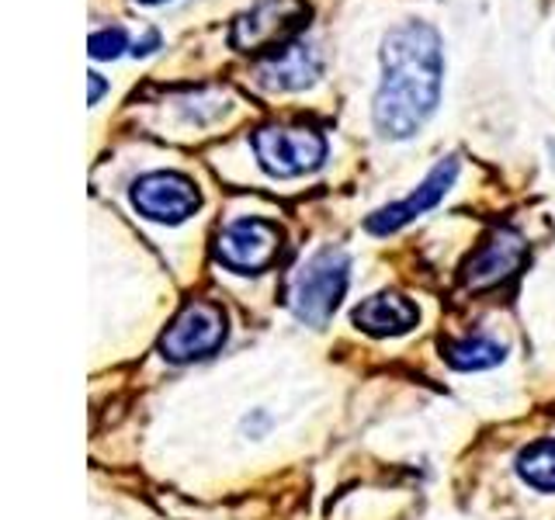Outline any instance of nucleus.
<instances>
[{
  "label": "nucleus",
  "instance_id": "1",
  "mask_svg": "<svg viewBox=\"0 0 555 520\" xmlns=\"http://www.w3.org/2000/svg\"><path fill=\"white\" fill-rule=\"evenodd\" d=\"M444 56L441 35L427 22L396 25L382 42V83L372 101V121L382 139H410L441 104Z\"/></svg>",
  "mask_w": 555,
  "mask_h": 520
},
{
  "label": "nucleus",
  "instance_id": "2",
  "mask_svg": "<svg viewBox=\"0 0 555 520\" xmlns=\"http://www.w3.org/2000/svg\"><path fill=\"white\" fill-rule=\"evenodd\" d=\"M312 8L306 0H257L250 11H243L230 28V46L236 52H254V56H268L292 42L309 25Z\"/></svg>",
  "mask_w": 555,
  "mask_h": 520
},
{
  "label": "nucleus",
  "instance_id": "3",
  "mask_svg": "<svg viewBox=\"0 0 555 520\" xmlns=\"http://www.w3.org/2000/svg\"><path fill=\"white\" fill-rule=\"evenodd\" d=\"M347 282H351V257L337 247H326L306 260L292 285V312L309 326H326L334 316Z\"/></svg>",
  "mask_w": 555,
  "mask_h": 520
},
{
  "label": "nucleus",
  "instance_id": "4",
  "mask_svg": "<svg viewBox=\"0 0 555 520\" xmlns=\"http://www.w3.org/2000/svg\"><path fill=\"white\" fill-rule=\"evenodd\" d=\"M250 146L260 170L278 181L302 178L326 160V139L309 126H260L250 135Z\"/></svg>",
  "mask_w": 555,
  "mask_h": 520
},
{
  "label": "nucleus",
  "instance_id": "5",
  "mask_svg": "<svg viewBox=\"0 0 555 520\" xmlns=\"http://www.w3.org/2000/svg\"><path fill=\"white\" fill-rule=\"evenodd\" d=\"M230 337V320L219 302L195 299L188 302L160 337V354L173 364H191L212 358Z\"/></svg>",
  "mask_w": 555,
  "mask_h": 520
},
{
  "label": "nucleus",
  "instance_id": "6",
  "mask_svg": "<svg viewBox=\"0 0 555 520\" xmlns=\"http://www.w3.org/2000/svg\"><path fill=\"white\" fill-rule=\"evenodd\" d=\"M285 247L282 225L260 216H243L222 225L216 243V260L233 274H264Z\"/></svg>",
  "mask_w": 555,
  "mask_h": 520
},
{
  "label": "nucleus",
  "instance_id": "7",
  "mask_svg": "<svg viewBox=\"0 0 555 520\" xmlns=\"http://www.w3.org/2000/svg\"><path fill=\"white\" fill-rule=\"evenodd\" d=\"M132 205H135V212L150 222L181 225L202 208V191L188 173L153 170L132 184Z\"/></svg>",
  "mask_w": 555,
  "mask_h": 520
},
{
  "label": "nucleus",
  "instance_id": "8",
  "mask_svg": "<svg viewBox=\"0 0 555 520\" xmlns=\"http://www.w3.org/2000/svg\"><path fill=\"white\" fill-rule=\"evenodd\" d=\"M455 178H459V160H455V156H448V160H441L438 167H434L427 178L416 184V191H410L403 202H392L386 208H378L375 216H369L364 230L375 233V236H389L396 230H403V225H410L413 219H421L424 212H430V208L448 195V187L455 184Z\"/></svg>",
  "mask_w": 555,
  "mask_h": 520
},
{
  "label": "nucleus",
  "instance_id": "9",
  "mask_svg": "<svg viewBox=\"0 0 555 520\" xmlns=\"http://www.w3.org/2000/svg\"><path fill=\"white\" fill-rule=\"evenodd\" d=\"M320 74H323V56L309 42H292L278 52H268L254 66V80L264 91H306V87L320 80Z\"/></svg>",
  "mask_w": 555,
  "mask_h": 520
},
{
  "label": "nucleus",
  "instance_id": "10",
  "mask_svg": "<svg viewBox=\"0 0 555 520\" xmlns=\"http://www.w3.org/2000/svg\"><path fill=\"white\" fill-rule=\"evenodd\" d=\"M528 260V243L514 230H496L490 239H482V247L468 257L465 264V285L468 288H496L520 271Z\"/></svg>",
  "mask_w": 555,
  "mask_h": 520
},
{
  "label": "nucleus",
  "instance_id": "11",
  "mask_svg": "<svg viewBox=\"0 0 555 520\" xmlns=\"http://www.w3.org/2000/svg\"><path fill=\"white\" fill-rule=\"evenodd\" d=\"M351 323L369 337H403L421 323V309L399 291H378L354 306Z\"/></svg>",
  "mask_w": 555,
  "mask_h": 520
},
{
  "label": "nucleus",
  "instance_id": "12",
  "mask_svg": "<svg viewBox=\"0 0 555 520\" xmlns=\"http://www.w3.org/2000/svg\"><path fill=\"white\" fill-rule=\"evenodd\" d=\"M503 358H507V347H503L500 340H493V337H486V334L444 343V361L451 364V368H459V372L496 368Z\"/></svg>",
  "mask_w": 555,
  "mask_h": 520
},
{
  "label": "nucleus",
  "instance_id": "13",
  "mask_svg": "<svg viewBox=\"0 0 555 520\" xmlns=\"http://www.w3.org/2000/svg\"><path fill=\"white\" fill-rule=\"evenodd\" d=\"M517 476L538 493H555V438H542L520 451Z\"/></svg>",
  "mask_w": 555,
  "mask_h": 520
},
{
  "label": "nucleus",
  "instance_id": "14",
  "mask_svg": "<svg viewBox=\"0 0 555 520\" xmlns=\"http://www.w3.org/2000/svg\"><path fill=\"white\" fill-rule=\"evenodd\" d=\"M129 46V35L121 25H108V28H98L91 35V42H87V52H91V60H115L121 56V49Z\"/></svg>",
  "mask_w": 555,
  "mask_h": 520
},
{
  "label": "nucleus",
  "instance_id": "15",
  "mask_svg": "<svg viewBox=\"0 0 555 520\" xmlns=\"http://www.w3.org/2000/svg\"><path fill=\"white\" fill-rule=\"evenodd\" d=\"M156 46H160V31H156V28H150L143 42L135 39V46H132V56H135V60H139V56H150V52H153Z\"/></svg>",
  "mask_w": 555,
  "mask_h": 520
},
{
  "label": "nucleus",
  "instance_id": "16",
  "mask_svg": "<svg viewBox=\"0 0 555 520\" xmlns=\"http://www.w3.org/2000/svg\"><path fill=\"white\" fill-rule=\"evenodd\" d=\"M87 80H91V98H87V101L98 104V101H101V94H104V87H108V83L101 80V74H87Z\"/></svg>",
  "mask_w": 555,
  "mask_h": 520
},
{
  "label": "nucleus",
  "instance_id": "17",
  "mask_svg": "<svg viewBox=\"0 0 555 520\" xmlns=\"http://www.w3.org/2000/svg\"><path fill=\"white\" fill-rule=\"evenodd\" d=\"M139 4H164V0H139Z\"/></svg>",
  "mask_w": 555,
  "mask_h": 520
}]
</instances>
